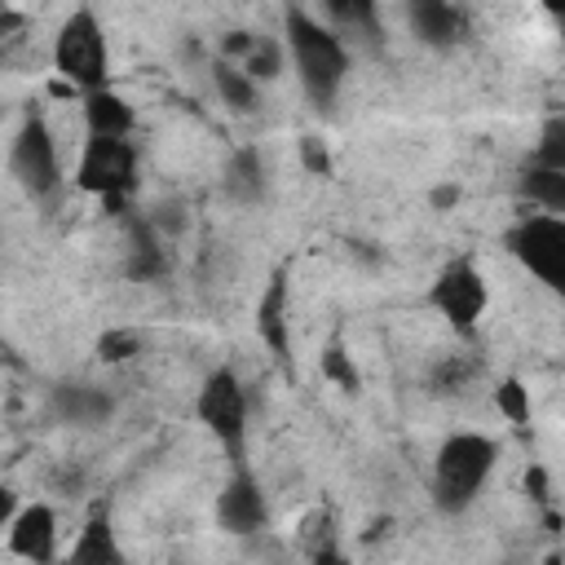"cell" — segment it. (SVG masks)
I'll return each mask as SVG.
<instances>
[{
    "instance_id": "6",
    "label": "cell",
    "mask_w": 565,
    "mask_h": 565,
    "mask_svg": "<svg viewBox=\"0 0 565 565\" xmlns=\"http://www.w3.org/2000/svg\"><path fill=\"white\" fill-rule=\"evenodd\" d=\"M9 172L13 181L31 194V199H49L62 185V159H57V141L49 132V124L40 115H26L13 132L9 146Z\"/></svg>"
},
{
    "instance_id": "4",
    "label": "cell",
    "mask_w": 565,
    "mask_h": 565,
    "mask_svg": "<svg viewBox=\"0 0 565 565\" xmlns=\"http://www.w3.org/2000/svg\"><path fill=\"white\" fill-rule=\"evenodd\" d=\"M194 415L199 424L212 433V441L230 455L234 472H247V388L238 384V375L230 366L212 371L194 397Z\"/></svg>"
},
{
    "instance_id": "23",
    "label": "cell",
    "mask_w": 565,
    "mask_h": 565,
    "mask_svg": "<svg viewBox=\"0 0 565 565\" xmlns=\"http://www.w3.org/2000/svg\"><path fill=\"white\" fill-rule=\"evenodd\" d=\"M494 406H499V415H503L508 424H525V419H530V388H525L516 375H508V380L494 388Z\"/></svg>"
},
{
    "instance_id": "27",
    "label": "cell",
    "mask_w": 565,
    "mask_h": 565,
    "mask_svg": "<svg viewBox=\"0 0 565 565\" xmlns=\"http://www.w3.org/2000/svg\"><path fill=\"white\" fill-rule=\"evenodd\" d=\"M455 199H459V185H441V190L433 194V203H437V207H446V203H455Z\"/></svg>"
},
{
    "instance_id": "8",
    "label": "cell",
    "mask_w": 565,
    "mask_h": 565,
    "mask_svg": "<svg viewBox=\"0 0 565 565\" xmlns=\"http://www.w3.org/2000/svg\"><path fill=\"white\" fill-rule=\"evenodd\" d=\"M428 305L446 318V327H455L459 335L477 331L486 305H490V287H486V274L472 265V260H450L433 287H428Z\"/></svg>"
},
{
    "instance_id": "11",
    "label": "cell",
    "mask_w": 565,
    "mask_h": 565,
    "mask_svg": "<svg viewBox=\"0 0 565 565\" xmlns=\"http://www.w3.org/2000/svg\"><path fill=\"white\" fill-rule=\"evenodd\" d=\"M406 22H411V31H415L428 49H450V44H459L463 31H468L463 9H455V4H446V0H419V4H411V9H406Z\"/></svg>"
},
{
    "instance_id": "5",
    "label": "cell",
    "mask_w": 565,
    "mask_h": 565,
    "mask_svg": "<svg viewBox=\"0 0 565 565\" xmlns=\"http://www.w3.org/2000/svg\"><path fill=\"white\" fill-rule=\"evenodd\" d=\"M137 181V150L124 137H88L75 163V185L97 194L106 207H119Z\"/></svg>"
},
{
    "instance_id": "26",
    "label": "cell",
    "mask_w": 565,
    "mask_h": 565,
    "mask_svg": "<svg viewBox=\"0 0 565 565\" xmlns=\"http://www.w3.org/2000/svg\"><path fill=\"white\" fill-rule=\"evenodd\" d=\"M313 565H344V556H340L335 547H318V552H313Z\"/></svg>"
},
{
    "instance_id": "15",
    "label": "cell",
    "mask_w": 565,
    "mask_h": 565,
    "mask_svg": "<svg viewBox=\"0 0 565 565\" xmlns=\"http://www.w3.org/2000/svg\"><path fill=\"white\" fill-rule=\"evenodd\" d=\"M57 415L71 419V424H102L110 415V397L93 384H62L57 397H53Z\"/></svg>"
},
{
    "instance_id": "14",
    "label": "cell",
    "mask_w": 565,
    "mask_h": 565,
    "mask_svg": "<svg viewBox=\"0 0 565 565\" xmlns=\"http://www.w3.org/2000/svg\"><path fill=\"white\" fill-rule=\"evenodd\" d=\"M225 190H230L234 203H260V194H265V159H260L256 146L234 150V159L225 168Z\"/></svg>"
},
{
    "instance_id": "1",
    "label": "cell",
    "mask_w": 565,
    "mask_h": 565,
    "mask_svg": "<svg viewBox=\"0 0 565 565\" xmlns=\"http://www.w3.org/2000/svg\"><path fill=\"white\" fill-rule=\"evenodd\" d=\"M282 44L287 62L313 106H331L349 75V44L335 35V26L309 9H287L282 18Z\"/></svg>"
},
{
    "instance_id": "18",
    "label": "cell",
    "mask_w": 565,
    "mask_h": 565,
    "mask_svg": "<svg viewBox=\"0 0 565 565\" xmlns=\"http://www.w3.org/2000/svg\"><path fill=\"white\" fill-rule=\"evenodd\" d=\"M163 269H168V256H163L154 230L150 225H132V234H128V274L141 278V282H150Z\"/></svg>"
},
{
    "instance_id": "17",
    "label": "cell",
    "mask_w": 565,
    "mask_h": 565,
    "mask_svg": "<svg viewBox=\"0 0 565 565\" xmlns=\"http://www.w3.org/2000/svg\"><path fill=\"white\" fill-rule=\"evenodd\" d=\"M282 309H287V287H282V278H274V282L265 287L260 309H256V331H260V340H265L278 358L287 353V322H282Z\"/></svg>"
},
{
    "instance_id": "19",
    "label": "cell",
    "mask_w": 565,
    "mask_h": 565,
    "mask_svg": "<svg viewBox=\"0 0 565 565\" xmlns=\"http://www.w3.org/2000/svg\"><path fill=\"white\" fill-rule=\"evenodd\" d=\"M525 199L547 212V216H565V172H543V168H530L525 181H521Z\"/></svg>"
},
{
    "instance_id": "16",
    "label": "cell",
    "mask_w": 565,
    "mask_h": 565,
    "mask_svg": "<svg viewBox=\"0 0 565 565\" xmlns=\"http://www.w3.org/2000/svg\"><path fill=\"white\" fill-rule=\"evenodd\" d=\"M212 84H216V93H221V102L230 110H256V102H260V84L234 62H216L212 66Z\"/></svg>"
},
{
    "instance_id": "24",
    "label": "cell",
    "mask_w": 565,
    "mask_h": 565,
    "mask_svg": "<svg viewBox=\"0 0 565 565\" xmlns=\"http://www.w3.org/2000/svg\"><path fill=\"white\" fill-rule=\"evenodd\" d=\"M132 353H141V335L132 327H115V331H106L97 340V358L102 362H128Z\"/></svg>"
},
{
    "instance_id": "7",
    "label": "cell",
    "mask_w": 565,
    "mask_h": 565,
    "mask_svg": "<svg viewBox=\"0 0 565 565\" xmlns=\"http://www.w3.org/2000/svg\"><path fill=\"white\" fill-rule=\"evenodd\" d=\"M512 256L556 296H565V216L534 212L508 234Z\"/></svg>"
},
{
    "instance_id": "12",
    "label": "cell",
    "mask_w": 565,
    "mask_h": 565,
    "mask_svg": "<svg viewBox=\"0 0 565 565\" xmlns=\"http://www.w3.org/2000/svg\"><path fill=\"white\" fill-rule=\"evenodd\" d=\"M66 565H124V547L110 530V516H88L84 530L75 534L71 552H66Z\"/></svg>"
},
{
    "instance_id": "13",
    "label": "cell",
    "mask_w": 565,
    "mask_h": 565,
    "mask_svg": "<svg viewBox=\"0 0 565 565\" xmlns=\"http://www.w3.org/2000/svg\"><path fill=\"white\" fill-rule=\"evenodd\" d=\"M132 124H137V115H132V106L115 88H102V93L84 97V128H88V137H124L128 141Z\"/></svg>"
},
{
    "instance_id": "2",
    "label": "cell",
    "mask_w": 565,
    "mask_h": 565,
    "mask_svg": "<svg viewBox=\"0 0 565 565\" xmlns=\"http://www.w3.org/2000/svg\"><path fill=\"white\" fill-rule=\"evenodd\" d=\"M494 459H499V446L481 433L446 437L433 463V503L441 512H463L481 494L486 477L494 472Z\"/></svg>"
},
{
    "instance_id": "3",
    "label": "cell",
    "mask_w": 565,
    "mask_h": 565,
    "mask_svg": "<svg viewBox=\"0 0 565 565\" xmlns=\"http://www.w3.org/2000/svg\"><path fill=\"white\" fill-rule=\"evenodd\" d=\"M53 71L71 88H79L84 97L110 88L106 84L110 49H106V31H102L93 9H71L66 22L57 26V35H53Z\"/></svg>"
},
{
    "instance_id": "10",
    "label": "cell",
    "mask_w": 565,
    "mask_h": 565,
    "mask_svg": "<svg viewBox=\"0 0 565 565\" xmlns=\"http://www.w3.org/2000/svg\"><path fill=\"white\" fill-rule=\"evenodd\" d=\"M265 516H269V508H265V494H260L256 477L252 472H234L225 481V490L216 494L221 530L225 534H256V530H265Z\"/></svg>"
},
{
    "instance_id": "25",
    "label": "cell",
    "mask_w": 565,
    "mask_h": 565,
    "mask_svg": "<svg viewBox=\"0 0 565 565\" xmlns=\"http://www.w3.org/2000/svg\"><path fill=\"white\" fill-rule=\"evenodd\" d=\"M300 159H305V168H309V172H327V168H331L327 146H322L318 137H300Z\"/></svg>"
},
{
    "instance_id": "22",
    "label": "cell",
    "mask_w": 565,
    "mask_h": 565,
    "mask_svg": "<svg viewBox=\"0 0 565 565\" xmlns=\"http://www.w3.org/2000/svg\"><path fill=\"white\" fill-rule=\"evenodd\" d=\"M322 375H327L335 388H344V393H358V388H362V375H358V366H353V353H344L340 340H331V344L322 349Z\"/></svg>"
},
{
    "instance_id": "9",
    "label": "cell",
    "mask_w": 565,
    "mask_h": 565,
    "mask_svg": "<svg viewBox=\"0 0 565 565\" xmlns=\"http://www.w3.org/2000/svg\"><path fill=\"white\" fill-rule=\"evenodd\" d=\"M4 547L31 565H49L57 556V512L49 503H26L4 521Z\"/></svg>"
},
{
    "instance_id": "20",
    "label": "cell",
    "mask_w": 565,
    "mask_h": 565,
    "mask_svg": "<svg viewBox=\"0 0 565 565\" xmlns=\"http://www.w3.org/2000/svg\"><path fill=\"white\" fill-rule=\"evenodd\" d=\"M530 168H543V172H565V119L552 115L534 141V163Z\"/></svg>"
},
{
    "instance_id": "21",
    "label": "cell",
    "mask_w": 565,
    "mask_h": 565,
    "mask_svg": "<svg viewBox=\"0 0 565 565\" xmlns=\"http://www.w3.org/2000/svg\"><path fill=\"white\" fill-rule=\"evenodd\" d=\"M282 62H287V44L274 40V35H260L256 49H252V57L243 62V71H247L256 84H265V79H274V75L282 71Z\"/></svg>"
}]
</instances>
